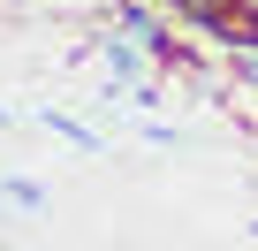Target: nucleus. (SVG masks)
Returning <instances> with one entry per match:
<instances>
[{"label": "nucleus", "instance_id": "obj_1", "mask_svg": "<svg viewBox=\"0 0 258 251\" xmlns=\"http://www.w3.org/2000/svg\"><path fill=\"white\" fill-rule=\"evenodd\" d=\"M99 61H106L114 84H137V76H145V54L129 46V31H121V38H99Z\"/></svg>", "mask_w": 258, "mask_h": 251}, {"label": "nucleus", "instance_id": "obj_2", "mask_svg": "<svg viewBox=\"0 0 258 251\" xmlns=\"http://www.w3.org/2000/svg\"><path fill=\"white\" fill-rule=\"evenodd\" d=\"M121 31L137 38L145 54H167V31H160V16H152V8H121Z\"/></svg>", "mask_w": 258, "mask_h": 251}, {"label": "nucleus", "instance_id": "obj_3", "mask_svg": "<svg viewBox=\"0 0 258 251\" xmlns=\"http://www.w3.org/2000/svg\"><path fill=\"white\" fill-rule=\"evenodd\" d=\"M175 16H198L205 31H228V16H235V0H167Z\"/></svg>", "mask_w": 258, "mask_h": 251}, {"label": "nucleus", "instance_id": "obj_4", "mask_svg": "<svg viewBox=\"0 0 258 251\" xmlns=\"http://www.w3.org/2000/svg\"><path fill=\"white\" fill-rule=\"evenodd\" d=\"M38 122H46V130H53V137H69V145H84V153H99V137L84 130V122H69V114H53V107H46Z\"/></svg>", "mask_w": 258, "mask_h": 251}, {"label": "nucleus", "instance_id": "obj_5", "mask_svg": "<svg viewBox=\"0 0 258 251\" xmlns=\"http://www.w3.org/2000/svg\"><path fill=\"white\" fill-rule=\"evenodd\" d=\"M0 198H8V206H46V190H38V183H0Z\"/></svg>", "mask_w": 258, "mask_h": 251}, {"label": "nucleus", "instance_id": "obj_6", "mask_svg": "<svg viewBox=\"0 0 258 251\" xmlns=\"http://www.w3.org/2000/svg\"><path fill=\"white\" fill-rule=\"evenodd\" d=\"M235 16L250 23V38H258V0H235Z\"/></svg>", "mask_w": 258, "mask_h": 251}, {"label": "nucleus", "instance_id": "obj_7", "mask_svg": "<svg viewBox=\"0 0 258 251\" xmlns=\"http://www.w3.org/2000/svg\"><path fill=\"white\" fill-rule=\"evenodd\" d=\"M250 236H258V221H250Z\"/></svg>", "mask_w": 258, "mask_h": 251}]
</instances>
